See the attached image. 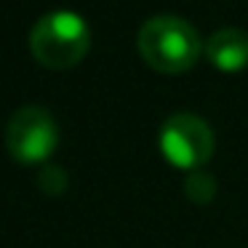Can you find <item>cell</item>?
I'll use <instances>...</instances> for the list:
<instances>
[{
  "instance_id": "1",
  "label": "cell",
  "mask_w": 248,
  "mask_h": 248,
  "mask_svg": "<svg viewBox=\"0 0 248 248\" xmlns=\"http://www.w3.org/2000/svg\"><path fill=\"white\" fill-rule=\"evenodd\" d=\"M139 56L160 75H182L198 64L203 40L198 30L182 16L157 14L141 24L136 35Z\"/></svg>"
},
{
  "instance_id": "2",
  "label": "cell",
  "mask_w": 248,
  "mask_h": 248,
  "mask_svg": "<svg viewBox=\"0 0 248 248\" xmlns=\"http://www.w3.org/2000/svg\"><path fill=\"white\" fill-rule=\"evenodd\" d=\"M91 48V30L75 11H48L30 32V51L48 70H70L80 64Z\"/></svg>"
},
{
  "instance_id": "3",
  "label": "cell",
  "mask_w": 248,
  "mask_h": 248,
  "mask_svg": "<svg viewBox=\"0 0 248 248\" xmlns=\"http://www.w3.org/2000/svg\"><path fill=\"white\" fill-rule=\"evenodd\" d=\"M157 144H160L163 157L182 171H200L216 150L211 125L189 112H176L166 118L157 134Z\"/></svg>"
},
{
  "instance_id": "4",
  "label": "cell",
  "mask_w": 248,
  "mask_h": 248,
  "mask_svg": "<svg viewBox=\"0 0 248 248\" xmlns=\"http://www.w3.org/2000/svg\"><path fill=\"white\" fill-rule=\"evenodd\" d=\"M6 147L14 160L22 166L46 163L59 147V128L54 115L35 104L14 112L6 128Z\"/></svg>"
},
{
  "instance_id": "5",
  "label": "cell",
  "mask_w": 248,
  "mask_h": 248,
  "mask_svg": "<svg viewBox=\"0 0 248 248\" xmlns=\"http://www.w3.org/2000/svg\"><path fill=\"white\" fill-rule=\"evenodd\" d=\"M205 59L219 72H240L248 67V32L240 27L216 30L203 46Z\"/></svg>"
},
{
  "instance_id": "6",
  "label": "cell",
  "mask_w": 248,
  "mask_h": 248,
  "mask_svg": "<svg viewBox=\"0 0 248 248\" xmlns=\"http://www.w3.org/2000/svg\"><path fill=\"white\" fill-rule=\"evenodd\" d=\"M184 192H187V198L192 200V203L203 205L216 195V182H214V176H208V173H203V171H192L187 179V184H184Z\"/></svg>"
}]
</instances>
